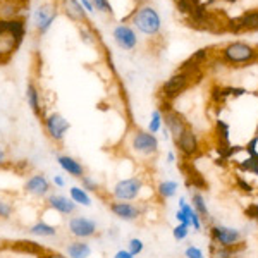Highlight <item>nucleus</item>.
<instances>
[{
    "mask_svg": "<svg viewBox=\"0 0 258 258\" xmlns=\"http://www.w3.org/2000/svg\"><path fill=\"white\" fill-rule=\"evenodd\" d=\"M24 36H26V21L23 18L9 21L0 19V64H6L18 52Z\"/></svg>",
    "mask_w": 258,
    "mask_h": 258,
    "instance_id": "obj_1",
    "label": "nucleus"
},
{
    "mask_svg": "<svg viewBox=\"0 0 258 258\" xmlns=\"http://www.w3.org/2000/svg\"><path fill=\"white\" fill-rule=\"evenodd\" d=\"M200 78H202L200 69L177 71L176 74H172V76L162 85V90H160L162 98H164L165 102H172V100H176L179 95L184 93L193 83L200 81Z\"/></svg>",
    "mask_w": 258,
    "mask_h": 258,
    "instance_id": "obj_2",
    "label": "nucleus"
},
{
    "mask_svg": "<svg viewBox=\"0 0 258 258\" xmlns=\"http://www.w3.org/2000/svg\"><path fill=\"white\" fill-rule=\"evenodd\" d=\"M131 21H133V26L147 36H155L160 33V28H162L160 16H159V12L155 11V7H152V6L138 7V9L133 12Z\"/></svg>",
    "mask_w": 258,
    "mask_h": 258,
    "instance_id": "obj_3",
    "label": "nucleus"
},
{
    "mask_svg": "<svg viewBox=\"0 0 258 258\" xmlns=\"http://www.w3.org/2000/svg\"><path fill=\"white\" fill-rule=\"evenodd\" d=\"M143 179L140 176L124 177L119 179L110 189V197L114 202H135L140 198L141 191H143Z\"/></svg>",
    "mask_w": 258,
    "mask_h": 258,
    "instance_id": "obj_4",
    "label": "nucleus"
},
{
    "mask_svg": "<svg viewBox=\"0 0 258 258\" xmlns=\"http://www.w3.org/2000/svg\"><path fill=\"white\" fill-rule=\"evenodd\" d=\"M68 232L74 239L88 241L98 234V222L86 215H73L68 220Z\"/></svg>",
    "mask_w": 258,
    "mask_h": 258,
    "instance_id": "obj_5",
    "label": "nucleus"
},
{
    "mask_svg": "<svg viewBox=\"0 0 258 258\" xmlns=\"http://www.w3.org/2000/svg\"><path fill=\"white\" fill-rule=\"evenodd\" d=\"M159 110L162 112V120H164V124H165V129H167V133L172 136L174 140L179 138V136H181L182 133L189 127L186 117L181 114V112L172 109L170 102H165V100H164Z\"/></svg>",
    "mask_w": 258,
    "mask_h": 258,
    "instance_id": "obj_6",
    "label": "nucleus"
},
{
    "mask_svg": "<svg viewBox=\"0 0 258 258\" xmlns=\"http://www.w3.org/2000/svg\"><path fill=\"white\" fill-rule=\"evenodd\" d=\"M57 16H59V11H57L55 6H52L50 2L40 4L31 14L33 28H35L40 36L47 35L50 31V28H52V24L55 23Z\"/></svg>",
    "mask_w": 258,
    "mask_h": 258,
    "instance_id": "obj_7",
    "label": "nucleus"
},
{
    "mask_svg": "<svg viewBox=\"0 0 258 258\" xmlns=\"http://www.w3.org/2000/svg\"><path fill=\"white\" fill-rule=\"evenodd\" d=\"M43 127L45 133L53 143H62L71 129V122L59 112H52V114L43 117Z\"/></svg>",
    "mask_w": 258,
    "mask_h": 258,
    "instance_id": "obj_8",
    "label": "nucleus"
},
{
    "mask_svg": "<svg viewBox=\"0 0 258 258\" xmlns=\"http://www.w3.org/2000/svg\"><path fill=\"white\" fill-rule=\"evenodd\" d=\"M131 150L136 155L153 157L159 153V140L150 131H141V129H138L131 138Z\"/></svg>",
    "mask_w": 258,
    "mask_h": 258,
    "instance_id": "obj_9",
    "label": "nucleus"
},
{
    "mask_svg": "<svg viewBox=\"0 0 258 258\" xmlns=\"http://www.w3.org/2000/svg\"><path fill=\"white\" fill-rule=\"evenodd\" d=\"M23 189H24V193L30 195L33 198L45 200L52 193V182H50V179L45 176L43 172H36V174H31V176L24 181Z\"/></svg>",
    "mask_w": 258,
    "mask_h": 258,
    "instance_id": "obj_10",
    "label": "nucleus"
},
{
    "mask_svg": "<svg viewBox=\"0 0 258 258\" xmlns=\"http://www.w3.org/2000/svg\"><path fill=\"white\" fill-rule=\"evenodd\" d=\"M174 143H176L177 152L181 153L184 160L197 159L200 155V138L191 127H188L179 138L174 140Z\"/></svg>",
    "mask_w": 258,
    "mask_h": 258,
    "instance_id": "obj_11",
    "label": "nucleus"
},
{
    "mask_svg": "<svg viewBox=\"0 0 258 258\" xmlns=\"http://www.w3.org/2000/svg\"><path fill=\"white\" fill-rule=\"evenodd\" d=\"M210 239L222 246H238L243 243V234L234 227L227 226H212L210 227Z\"/></svg>",
    "mask_w": 258,
    "mask_h": 258,
    "instance_id": "obj_12",
    "label": "nucleus"
},
{
    "mask_svg": "<svg viewBox=\"0 0 258 258\" xmlns=\"http://www.w3.org/2000/svg\"><path fill=\"white\" fill-rule=\"evenodd\" d=\"M45 205H47V209L53 210L59 215H64V217H73L78 212L76 203L62 193H50L48 197L45 198Z\"/></svg>",
    "mask_w": 258,
    "mask_h": 258,
    "instance_id": "obj_13",
    "label": "nucleus"
},
{
    "mask_svg": "<svg viewBox=\"0 0 258 258\" xmlns=\"http://www.w3.org/2000/svg\"><path fill=\"white\" fill-rule=\"evenodd\" d=\"M109 210L114 217H117L124 222H135L143 215V209L131 202H112L109 203Z\"/></svg>",
    "mask_w": 258,
    "mask_h": 258,
    "instance_id": "obj_14",
    "label": "nucleus"
},
{
    "mask_svg": "<svg viewBox=\"0 0 258 258\" xmlns=\"http://www.w3.org/2000/svg\"><path fill=\"white\" fill-rule=\"evenodd\" d=\"M112 38L114 43L122 50H135L138 45V35L133 30L129 24H117V26L112 30Z\"/></svg>",
    "mask_w": 258,
    "mask_h": 258,
    "instance_id": "obj_15",
    "label": "nucleus"
},
{
    "mask_svg": "<svg viewBox=\"0 0 258 258\" xmlns=\"http://www.w3.org/2000/svg\"><path fill=\"white\" fill-rule=\"evenodd\" d=\"M256 57V52L246 43H231L224 50V59L231 64H243Z\"/></svg>",
    "mask_w": 258,
    "mask_h": 258,
    "instance_id": "obj_16",
    "label": "nucleus"
},
{
    "mask_svg": "<svg viewBox=\"0 0 258 258\" xmlns=\"http://www.w3.org/2000/svg\"><path fill=\"white\" fill-rule=\"evenodd\" d=\"M179 169H181V172L184 174L186 184H188L189 188H195V189H207L209 188V184H207L203 174L197 169V165H195L193 162L182 160L181 165H179Z\"/></svg>",
    "mask_w": 258,
    "mask_h": 258,
    "instance_id": "obj_17",
    "label": "nucleus"
},
{
    "mask_svg": "<svg viewBox=\"0 0 258 258\" xmlns=\"http://www.w3.org/2000/svg\"><path fill=\"white\" fill-rule=\"evenodd\" d=\"M60 11L64 12L73 23L81 24H90V18L86 14V11L81 7L80 0H60Z\"/></svg>",
    "mask_w": 258,
    "mask_h": 258,
    "instance_id": "obj_18",
    "label": "nucleus"
},
{
    "mask_svg": "<svg viewBox=\"0 0 258 258\" xmlns=\"http://www.w3.org/2000/svg\"><path fill=\"white\" fill-rule=\"evenodd\" d=\"M55 160H57V164H59V167L64 170L68 176H71V177L81 179L86 174L85 165H83L78 159H74V157L66 155V153H59Z\"/></svg>",
    "mask_w": 258,
    "mask_h": 258,
    "instance_id": "obj_19",
    "label": "nucleus"
},
{
    "mask_svg": "<svg viewBox=\"0 0 258 258\" xmlns=\"http://www.w3.org/2000/svg\"><path fill=\"white\" fill-rule=\"evenodd\" d=\"M26 102L30 105V109L33 110V114L36 115L38 119H43V103H41V93L36 86L35 81H28L26 85Z\"/></svg>",
    "mask_w": 258,
    "mask_h": 258,
    "instance_id": "obj_20",
    "label": "nucleus"
},
{
    "mask_svg": "<svg viewBox=\"0 0 258 258\" xmlns=\"http://www.w3.org/2000/svg\"><path fill=\"white\" fill-rule=\"evenodd\" d=\"M91 253H93V248L88 241L74 239L66 244V255L69 258H90Z\"/></svg>",
    "mask_w": 258,
    "mask_h": 258,
    "instance_id": "obj_21",
    "label": "nucleus"
},
{
    "mask_svg": "<svg viewBox=\"0 0 258 258\" xmlns=\"http://www.w3.org/2000/svg\"><path fill=\"white\" fill-rule=\"evenodd\" d=\"M28 234L35 236V238H55L59 234V229L45 222V220H36L35 224L28 227Z\"/></svg>",
    "mask_w": 258,
    "mask_h": 258,
    "instance_id": "obj_22",
    "label": "nucleus"
},
{
    "mask_svg": "<svg viewBox=\"0 0 258 258\" xmlns=\"http://www.w3.org/2000/svg\"><path fill=\"white\" fill-rule=\"evenodd\" d=\"M24 6L19 4L18 0H0V19L9 21V19H18L21 18Z\"/></svg>",
    "mask_w": 258,
    "mask_h": 258,
    "instance_id": "obj_23",
    "label": "nucleus"
},
{
    "mask_svg": "<svg viewBox=\"0 0 258 258\" xmlns=\"http://www.w3.org/2000/svg\"><path fill=\"white\" fill-rule=\"evenodd\" d=\"M244 249V243L238 244V246H222V244H217L214 241H210V246H209V253L210 258H232L238 251H243Z\"/></svg>",
    "mask_w": 258,
    "mask_h": 258,
    "instance_id": "obj_24",
    "label": "nucleus"
},
{
    "mask_svg": "<svg viewBox=\"0 0 258 258\" xmlns=\"http://www.w3.org/2000/svg\"><path fill=\"white\" fill-rule=\"evenodd\" d=\"M215 135H217V152L219 155H222L231 147V143H229V126L224 120H217V124H215Z\"/></svg>",
    "mask_w": 258,
    "mask_h": 258,
    "instance_id": "obj_25",
    "label": "nucleus"
},
{
    "mask_svg": "<svg viewBox=\"0 0 258 258\" xmlns=\"http://www.w3.org/2000/svg\"><path fill=\"white\" fill-rule=\"evenodd\" d=\"M69 198L73 200L78 207H91V205H93L91 195L86 189H83L80 184L71 186V188H69Z\"/></svg>",
    "mask_w": 258,
    "mask_h": 258,
    "instance_id": "obj_26",
    "label": "nucleus"
},
{
    "mask_svg": "<svg viewBox=\"0 0 258 258\" xmlns=\"http://www.w3.org/2000/svg\"><path fill=\"white\" fill-rule=\"evenodd\" d=\"M179 189V184L176 181H170V179H167V181H162L159 186H157V195L162 198V200H169L172 197H176Z\"/></svg>",
    "mask_w": 258,
    "mask_h": 258,
    "instance_id": "obj_27",
    "label": "nucleus"
},
{
    "mask_svg": "<svg viewBox=\"0 0 258 258\" xmlns=\"http://www.w3.org/2000/svg\"><path fill=\"white\" fill-rule=\"evenodd\" d=\"M191 203H193L191 207H193L195 212L202 217V220L209 219V209H207L205 198H203V195L200 193V191H195V193L191 195Z\"/></svg>",
    "mask_w": 258,
    "mask_h": 258,
    "instance_id": "obj_28",
    "label": "nucleus"
},
{
    "mask_svg": "<svg viewBox=\"0 0 258 258\" xmlns=\"http://www.w3.org/2000/svg\"><path fill=\"white\" fill-rule=\"evenodd\" d=\"M78 33H80V38L83 43L97 45V36H95V31L90 24H81V26H78Z\"/></svg>",
    "mask_w": 258,
    "mask_h": 258,
    "instance_id": "obj_29",
    "label": "nucleus"
},
{
    "mask_svg": "<svg viewBox=\"0 0 258 258\" xmlns=\"http://www.w3.org/2000/svg\"><path fill=\"white\" fill-rule=\"evenodd\" d=\"M241 30H258V12H248L239 18Z\"/></svg>",
    "mask_w": 258,
    "mask_h": 258,
    "instance_id": "obj_30",
    "label": "nucleus"
},
{
    "mask_svg": "<svg viewBox=\"0 0 258 258\" xmlns=\"http://www.w3.org/2000/svg\"><path fill=\"white\" fill-rule=\"evenodd\" d=\"M236 167H238L241 172H249V174H255L258 176V162H256V155L253 157H248L246 160L243 162H238L236 164Z\"/></svg>",
    "mask_w": 258,
    "mask_h": 258,
    "instance_id": "obj_31",
    "label": "nucleus"
},
{
    "mask_svg": "<svg viewBox=\"0 0 258 258\" xmlns=\"http://www.w3.org/2000/svg\"><path fill=\"white\" fill-rule=\"evenodd\" d=\"M14 248L21 249V251L31 253V255H36V253L40 255V253L43 251V248H41L38 243H35V241H18V243H14Z\"/></svg>",
    "mask_w": 258,
    "mask_h": 258,
    "instance_id": "obj_32",
    "label": "nucleus"
},
{
    "mask_svg": "<svg viewBox=\"0 0 258 258\" xmlns=\"http://www.w3.org/2000/svg\"><path fill=\"white\" fill-rule=\"evenodd\" d=\"M80 186L88 191V193H100V182L93 176H88V174H85L80 179Z\"/></svg>",
    "mask_w": 258,
    "mask_h": 258,
    "instance_id": "obj_33",
    "label": "nucleus"
},
{
    "mask_svg": "<svg viewBox=\"0 0 258 258\" xmlns=\"http://www.w3.org/2000/svg\"><path fill=\"white\" fill-rule=\"evenodd\" d=\"M14 212H16V207L11 200H0V219L11 220Z\"/></svg>",
    "mask_w": 258,
    "mask_h": 258,
    "instance_id": "obj_34",
    "label": "nucleus"
},
{
    "mask_svg": "<svg viewBox=\"0 0 258 258\" xmlns=\"http://www.w3.org/2000/svg\"><path fill=\"white\" fill-rule=\"evenodd\" d=\"M162 124H164V120H162V112L159 109L153 110L152 119H150V124H148V131L152 133V135H157L162 129Z\"/></svg>",
    "mask_w": 258,
    "mask_h": 258,
    "instance_id": "obj_35",
    "label": "nucleus"
},
{
    "mask_svg": "<svg viewBox=\"0 0 258 258\" xmlns=\"http://www.w3.org/2000/svg\"><path fill=\"white\" fill-rule=\"evenodd\" d=\"M127 251L131 253V255H135V256H138L143 253V249H145V243H143V239H140V238H131L129 239V243H127Z\"/></svg>",
    "mask_w": 258,
    "mask_h": 258,
    "instance_id": "obj_36",
    "label": "nucleus"
},
{
    "mask_svg": "<svg viewBox=\"0 0 258 258\" xmlns=\"http://www.w3.org/2000/svg\"><path fill=\"white\" fill-rule=\"evenodd\" d=\"M91 6H93L95 12H100V14H110L112 16V6L109 0H91Z\"/></svg>",
    "mask_w": 258,
    "mask_h": 258,
    "instance_id": "obj_37",
    "label": "nucleus"
},
{
    "mask_svg": "<svg viewBox=\"0 0 258 258\" xmlns=\"http://www.w3.org/2000/svg\"><path fill=\"white\" fill-rule=\"evenodd\" d=\"M188 234H189V227L184 226V224H177V226L172 229V236L176 241H184L188 238Z\"/></svg>",
    "mask_w": 258,
    "mask_h": 258,
    "instance_id": "obj_38",
    "label": "nucleus"
},
{
    "mask_svg": "<svg viewBox=\"0 0 258 258\" xmlns=\"http://www.w3.org/2000/svg\"><path fill=\"white\" fill-rule=\"evenodd\" d=\"M234 179H236V186H238V189H241L243 193H248V195L253 193V186L249 184L243 176H236Z\"/></svg>",
    "mask_w": 258,
    "mask_h": 258,
    "instance_id": "obj_39",
    "label": "nucleus"
},
{
    "mask_svg": "<svg viewBox=\"0 0 258 258\" xmlns=\"http://www.w3.org/2000/svg\"><path fill=\"white\" fill-rule=\"evenodd\" d=\"M256 145H258V135L255 136V138H251L246 143V147H243L244 152L248 153V157H253V155H256L258 153V150H256Z\"/></svg>",
    "mask_w": 258,
    "mask_h": 258,
    "instance_id": "obj_40",
    "label": "nucleus"
},
{
    "mask_svg": "<svg viewBox=\"0 0 258 258\" xmlns=\"http://www.w3.org/2000/svg\"><path fill=\"white\" fill-rule=\"evenodd\" d=\"M184 256L186 258H205L202 249H200L198 246H193V244L184 249Z\"/></svg>",
    "mask_w": 258,
    "mask_h": 258,
    "instance_id": "obj_41",
    "label": "nucleus"
},
{
    "mask_svg": "<svg viewBox=\"0 0 258 258\" xmlns=\"http://www.w3.org/2000/svg\"><path fill=\"white\" fill-rule=\"evenodd\" d=\"M50 182H52V184L55 186V188H59V189H62V188H66V186H68V181H66V177L62 176V174H55Z\"/></svg>",
    "mask_w": 258,
    "mask_h": 258,
    "instance_id": "obj_42",
    "label": "nucleus"
},
{
    "mask_svg": "<svg viewBox=\"0 0 258 258\" xmlns=\"http://www.w3.org/2000/svg\"><path fill=\"white\" fill-rule=\"evenodd\" d=\"M244 215H246L248 219H251V220H256V217H258V203H251V205H248V209L244 210Z\"/></svg>",
    "mask_w": 258,
    "mask_h": 258,
    "instance_id": "obj_43",
    "label": "nucleus"
},
{
    "mask_svg": "<svg viewBox=\"0 0 258 258\" xmlns=\"http://www.w3.org/2000/svg\"><path fill=\"white\" fill-rule=\"evenodd\" d=\"M40 258H69V256L60 251H45L43 249V251L40 253Z\"/></svg>",
    "mask_w": 258,
    "mask_h": 258,
    "instance_id": "obj_44",
    "label": "nucleus"
},
{
    "mask_svg": "<svg viewBox=\"0 0 258 258\" xmlns=\"http://www.w3.org/2000/svg\"><path fill=\"white\" fill-rule=\"evenodd\" d=\"M176 220H177V224H184V226L191 227V224H189V219H188V215H186L184 212L177 210V212H176Z\"/></svg>",
    "mask_w": 258,
    "mask_h": 258,
    "instance_id": "obj_45",
    "label": "nucleus"
},
{
    "mask_svg": "<svg viewBox=\"0 0 258 258\" xmlns=\"http://www.w3.org/2000/svg\"><path fill=\"white\" fill-rule=\"evenodd\" d=\"M80 4H81V7L86 11V14H93L95 9H93V6H91V0H80Z\"/></svg>",
    "mask_w": 258,
    "mask_h": 258,
    "instance_id": "obj_46",
    "label": "nucleus"
},
{
    "mask_svg": "<svg viewBox=\"0 0 258 258\" xmlns=\"http://www.w3.org/2000/svg\"><path fill=\"white\" fill-rule=\"evenodd\" d=\"M112 258H136L135 255H131V253L127 251V249H117V251L114 253V256Z\"/></svg>",
    "mask_w": 258,
    "mask_h": 258,
    "instance_id": "obj_47",
    "label": "nucleus"
},
{
    "mask_svg": "<svg viewBox=\"0 0 258 258\" xmlns=\"http://www.w3.org/2000/svg\"><path fill=\"white\" fill-rule=\"evenodd\" d=\"M6 162H7V148L0 143V167H2Z\"/></svg>",
    "mask_w": 258,
    "mask_h": 258,
    "instance_id": "obj_48",
    "label": "nucleus"
},
{
    "mask_svg": "<svg viewBox=\"0 0 258 258\" xmlns=\"http://www.w3.org/2000/svg\"><path fill=\"white\" fill-rule=\"evenodd\" d=\"M167 160H169V164H174V162H176V153H174V152H169Z\"/></svg>",
    "mask_w": 258,
    "mask_h": 258,
    "instance_id": "obj_49",
    "label": "nucleus"
},
{
    "mask_svg": "<svg viewBox=\"0 0 258 258\" xmlns=\"http://www.w3.org/2000/svg\"><path fill=\"white\" fill-rule=\"evenodd\" d=\"M18 2H19V4H23V6H26V2H28V0H18Z\"/></svg>",
    "mask_w": 258,
    "mask_h": 258,
    "instance_id": "obj_50",
    "label": "nucleus"
},
{
    "mask_svg": "<svg viewBox=\"0 0 258 258\" xmlns=\"http://www.w3.org/2000/svg\"><path fill=\"white\" fill-rule=\"evenodd\" d=\"M226 2H236V0H226Z\"/></svg>",
    "mask_w": 258,
    "mask_h": 258,
    "instance_id": "obj_51",
    "label": "nucleus"
},
{
    "mask_svg": "<svg viewBox=\"0 0 258 258\" xmlns=\"http://www.w3.org/2000/svg\"><path fill=\"white\" fill-rule=\"evenodd\" d=\"M136 2H143V0H136Z\"/></svg>",
    "mask_w": 258,
    "mask_h": 258,
    "instance_id": "obj_52",
    "label": "nucleus"
}]
</instances>
